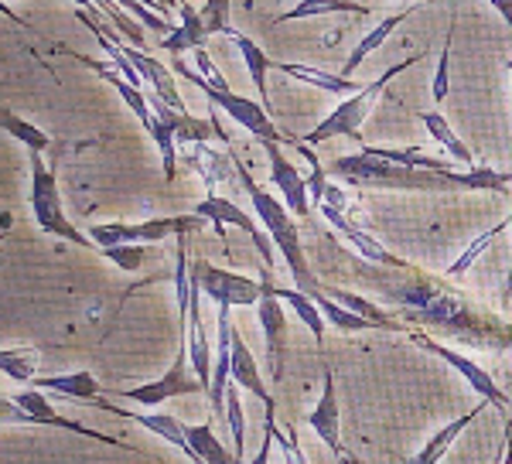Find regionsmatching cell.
<instances>
[{"mask_svg": "<svg viewBox=\"0 0 512 464\" xmlns=\"http://www.w3.org/2000/svg\"><path fill=\"white\" fill-rule=\"evenodd\" d=\"M140 4L151 7V11H158V0H140ZM158 14H161V11H158ZM161 18H164V14H161Z\"/></svg>", "mask_w": 512, "mask_h": 464, "instance_id": "obj_48", "label": "cell"}, {"mask_svg": "<svg viewBox=\"0 0 512 464\" xmlns=\"http://www.w3.org/2000/svg\"><path fill=\"white\" fill-rule=\"evenodd\" d=\"M35 389H45V393H62L69 396V400H82V403H96L99 393H103L106 386H99V379L93 372L79 369V372H55V376H38Z\"/></svg>", "mask_w": 512, "mask_h": 464, "instance_id": "obj_26", "label": "cell"}, {"mask_svg": "<svg viewBox=\"0 0 512 464\" xmlns=\"http://www.w3.org/2000/svg\"><path fill=\"white\" fill-rule=\"evenodd\" d=\"M274 430H270L267 424H263V447L256 451V458L250 464H270V451H274Z\"/></svg>", "mask_w": 512, "mask_h": 464, "instance_id": "obj_43", "label": "cell"}, {"mask_svg": "<svg viewBox=\"0 0 512 464\" xmlns=\"http://www.w3.org/2000/svg\"><path fill=\"white\" fill-rule=\"evenodd\" d=\"M198 11H202V21H205V31H209V35H229V31H233V24H229L233 0H205Z\"/></svg>", "mask_w": 512, "mask_h": 464, "instance_id": "obj_38", "label": "cell"}, {"mask_svg": "<svg viewBox=\"0 0 512 464\" xmlns=\"http://www.w3.org/2000/svg\"><path fill=\"white\" fill-rule=\"evenodd\" d=\"M188 342L181 338L175 359H171V369L164 372L161 379H154V383H144V386H134V389H117L113 396H120V400H130V403H140V406H161L164 400H175V396H198L205 393L209 396V389H205L202 379L195 376V372H188Z\"/></svg>", "mask_w": 512, "mask_h": 464, "instance_id": "obj_10", "label": "cell"}, {"mask_svg": "<svg viewBox=\"0 0 512 464\" xmlns=\"http://www.w3.org/2000/svg\"><path fill=\"white\" fill-rule=\"evenodd\" d=\"M410 342L420 345L424 352H431L434 359H444L448 366L458 372L461 379H465L468 386L478 393V400H489L495 410H506L509 403V396H506V389H502L499 383L492 379V372L489 369H482L475 359H468V355H461L458 348H451V345H444V342H437V338H431L427 331H410Z\"/></svg>", "mask_w": 512, "mask_h": 464, "instance_id": "obj_11", "label": "cell"}, {"mask_svg": "<svg viewBox=\"0 0 512 464\" xmlns=\"http://www.w3.org/2000/svg\"><path fill=\"white\" fill-rule=\"evenodd\" d=\"M229 161H233V168H236V174H239V181H243L246 195H250L253 212H256V219H260V226L267 229L270 243H274V246H277V253L284 256V263H287V270H291V277H294L297 290H304V294H311L315 301H321V297H325V287L318 284L315 273H311V267H308V256H304L301 232H297L294 215L287 212V205L280 202L277 195H270L267 188H263L260 181L253 178L250 168L243 164V157H239V154L233 151V147H229Z\"/></svg>", "mask_w": 512, "mask_h": 464, "instance_id": "obj_2", "label": "cell"}, {"mask_svg": "<svg viewBox=\"0 0 512 464\" xmlns=\"http://www.w3.org/2000/svg\"><path fill=\"white\" fill-rule=\"evenodd\" d=\"M178 14H181V21L175 24V31H171L168 38H161V48L171 58H178L185 52H198V48H205V41L212 38L209 31H205V21H202V11H198V7L181 0Z\"/></svg>", "mask_w": 512, "mask_h": 464, "instance_id": "obj_21", "label": "cell"}, {"mask_svg": "<svg viewBox=\"0 0 512 464\" xmlns=\"http://www.w3.org/2000/svg\"><path fill=\"white\" fill-rule=\"evenodd\" d=\"M127 48V55H130V62L140 69V76H144V82L151 86V93L154 96H161L164 103L171 106V110H181V113H188L185 110V103H181V96H178V86H175V79H171V72L164 69V65L158 62V58H151L144 52V48H134V45H123Z\"/></svg>", "mask_w": 512, "mask_h": 464, "instance_id": "obj_24", "label": "cell"}, {"mask_svg": "<svg viewBox=\"0 0 512 464\" xmlns=\"http://www.w3.org/2000/svg\"><path fill=\"white\" fill-rule=\"evenodd\" d=\"M31 161V215H35L38 229L45 236L65 239V243L76 246H93L89 232L76 229L69 222V215L62 209V195H59V178H55V168H48L45 157L38 151H28Z\"/></svg>", "mask_w": 512, "mask_h": 464, "instance_id": "obj_5", "label": "cell"}, {"mask_svg": "<svg viewBox=\"0 0 512 464\" xmlns=\"http://www.w3.org/2000/svg\"><path fill=\"white\" fill-rule=\"evenodd\" d=\"M509 229H512V212H509ZM509 297H512V267H509V277H506V287H502V301H509Z\"/></svg>", "mask_w": 512, "mask_h": 464, "instance_id": "obj_46", "label": "cell"}, {"mask_svg": "<svg viewBox=\"0 0 512 464\" xmlns=\"http://www.w3.org/2000/svg\"><path fill=\"white\" fill-rule=\"evenodd\" d=\"M171 65H175V72L181 79H188V82H195L198 89L205 93V99H209L216 110H222L229 116L233 123H239L243 130H250V134L260 140V144H294V140H287L280 130L274 127V120H270V113L263 110V103L260 99H246V96H236L233 89H216V86H209L202 76H198L195 69H188L181 58H171Z\"/></svg>", "mask_w": 512, "mask_h": 464, "instance_id": "obj_6", "label": "cell"}, {"mask_svg": "<svg viewBox=\"0 0 512 464\" xmlns=\"http://www.w3.org/2000/svg\"><path fill=\"white\" fill-rule=\"evenodd\" d=\"M229 38H233V45L239 48V55H243L246 69H250V79L256 86V99L263 103V110L274 113V106H270V86H267V72L274 69V58H270L267 52H263L260 45H256L253 38H246L243 31H229Z\"/></svg>", "mask_w": 512, "mask_h": 464, "instance_id": "obj_28", "label": "cell"}, {"mask_svg": "<svg viewBox=\"0 0 512 464\" xmlns=\"http://www.w3.org/2000/svg\"><path fill=\"white\" fill-rule=\"evenodd\" d=\"M451 45H454V18L448 24V38H444V48L437 55V72H434V82H431V93H434V103H444L448 99V82H451Z\"/></svg>", "mask_w": 512, "mask_h": 464, "instance_id": "obj_37", "label": "cell"}, {"mask_svg": "<svg viewBox=\"0 0 512 464\" xmlns=\"http://www.w3.org/2000/svg\"><path fill=\"white\" fill-rule=\"evenodd\" d=\"M420 58H427V55H410V58H403V62H396L393 69H386L379 79L366 82V86H362L359 93L349 96V99H342V103H338L335 110L328 113L325 120H321L318 127L311 130L308 137H301V140H308V144H325V140H335V137H349V140H359V144H362V123H366V116L373 113L376 99L383 96V89L390 86V82H393L396 76H400V72L414 69Z\"/></svg>", "mask_w": 512, "mask_h": 464, "instance_id": "obj_4", "label": "cell"}, {"mask_svg": "<svg viewBox=\"0 0 512 464\" xmlns=\"http://www.w3.org/2000/svg\"><path fill=\"white\" fill-rule=\"evenodd\" d=\"M506 458H502L499 464H512V420H509V424H506Z\"/></svg>", "mask_w": 512, "mask_h": 464, "instance_id": "obj_47", "label": "cell"}, {"mask_svg": "<svg viewBox=\"0 0 512 464\" xmlns=\"http://www.w3.org/2000/svg\"><path fill=\"white\" fill-rule=\"evenodd\" d=\"M321 14H359V18H366L369 7L355 4V0H301V4H294L291 11H284L280 18H274V24L301 21V18H321Z\"/></svg>", "mask_w": 512, "mask_h": 464, "instance_id": "obj_31", "label": "cell"}, {"mask_svg": "<svg viewBox=\"0 0 512 464\" xmlns=\"http://www.w3.org/2000/svg\"><path fill=\"white\" fill-rule=\"evenodd\" d=\"M117 4L123 7V11L130 14V18H137L140 24H144L147 31H161L164 38L175 31V21H168V18H161L158 11H151V7H144L140 0H117Z\"/></svg>", "mask_w": 512, "mask_h": 464, "instance_id": "obj_39", "label": "cell"}, {"mask_svg": "<svg viewBox=\"0 0 512 464\" xmlns=\"http://www.w3.org/2000/svg\"><path fill=\"white\" fill-rule=\"evenodd\" d=\"M0 410H4V424H24V427H59V430H69V434H79V437H89V441H99V444H113L120 447V451H130L134 454V447L127 441H117V437H106L99 434V430L79 424V420H69L62 417L59 410H55L52 403H48L45 389H24L18 396H4V403H0Z\"/></svg>", "mask_w": 512, "mask_h": 464, "instance_id": "obj_8", "label": "cell"}, {"mask_svg": "<svg viewBox=\"0 0 512 464\" xmlns=\"http://www.w3.org/2000/svg\"><path fill=\"white\" fill-rule=\"evenodd\" d=\"M178 7H181V0H158V11H161L168 21H171V14H175Z\"/></svg>", "mask_w": 512, "mask_h": 464, "instance_id": "obj_45", "label": "cell"}, {"mask_svg": "<svg viewBox=\"0 0 512 464\" xmlns=\"http://www.w3.org/2000/svg\"><path fill=\"white\" fill-rule=\"evenodd\" d=\"M263 151L270 157V181H274L280 202L287 205V212L294 219H308L311 215V192H308V178L294 168V161L284 154L280 144H263Z\"/></svg>", "mask_w": 512, "mask_h": 464, "instance_id": "obj_13", "label": "cell"}, {"mask_svg": "<svg viewBox=\"0 0 512 464\" xmlns=\"http://www.w3.org/2000/svg\"><path fill=\"white\" fill-rule=\"evenodd\" d=\"M216 376H212V389H209V403L212 413L226 410V396H229V383H233V338H236V325H233V308H219L216 318Z\"/></svg>", "mask_w": 512, "mask_h": 464, "instance_id": "obj_17", "label": "cell"}, {"mask_svg": "<svg viewBox=\"0 0 512 464\" xmlns=\"http://www.w3.org/2000/svg\"><path fill=\"white\" fill-rule=\"evenodd\" d=\"M489 406H492L489 400H478V403H475V406H472V410H468V413H461L458 420H451V424H444L441 430H437V434H431V437H427V444L420 447V451H417L414 458H410L407 464H441V458H444V454L451 451V447H454V441H458V437L465 434V430L472 427L475 420L482 417L485 410H489Z\"/></svg>", "mask_w": 512, "mask_h": 464, "instance_id": "obj_20", "label": "cell"}, {"mask_svg": "<svg viewBox=\"0 0 512 464\" xmlns=\"http://www.w3.org/2000/svg\"><path fill=\"white\" fill-rule=\"evenodd\" d=\"M99 253H103L110 263H117L123 273L140 270V263H144V256H147L144 246H110V250H99Z\"/></svg>", "mask_w": 512, "mask_h": 464, "instance_id": "obj_42", "label": "cell"}, {"mask_svg": "<svg viewBox=\"0 0 512 464\" xmlns=\"http://www.w3.org/2000/svg\"><path fill=\"white\" fill-rule=\"evenodd\" d=\"M99 410H106V413H117V417H127V420H137L144 430H151V434H158L161 441H168L171 447H178L181 454H185L192 464H202L198 461V454H195V447L192 441H188V427L181 424L178 417H171V413H130V410H120V406H113V403H106L103 396L96 400Z\"/></svg>", "mask_w": 512, "mask_h": 464, "instance_id": "obj_18", "label": "cell"}, {"mask_svg": "<svg viewBox=\"0 0 512 464\" xmlns=\"http://www.w3.org/2000/svg\"><path fill=\"white\" fill-rule=\"evenodd\" d=\"M417 120L427 127V134L434 137V144H441L444 151H448V154L454 157V161H461V164H468V168H475L472 151H468V147L458 140V134L451 130V123L444 120V113H434V110H427V113H424V110H420V113H417Z\"/></svg>", "mask_w": 512, "mask_h": 464, "instance_id": "obj_32", "label": "cell"}, {"mask_svg": "<svg viewBox=\"0 0 512 464\" xmlns=\"http://www.w3.org/2000/svg\"><path fill=\"white\" fill-rule=\"evenodd\" d=\"M328 174L352 188H400V192H454V171H417L393 164L386 157H376L362 147L359 154L335 157L328 164Z\"/></svg>", "mask_w": 512, "mask_h": 464, "instance_id": "obj_3", "label": "cell"}, {"mask_svg": "<svg viewBox=\"0 0 512 464\" xmlns=\"http://www.w3.org/2000/svg\"><path fill=\"white\" fill-rule=\"evenodd\" d=\"M325 294L332 297V301L338 304H345L349 311H355L359 318H366V321H373L376 328H383V331H407V325H403L396 314L390 311H383L379 304L373 301H366V297H359V294H352V290H342V287H325Z\"/></svg>", "mask_w": 512, "mask_h": 464, "instance_id": "obj_29", "label": "cell"}, {"mask_svg": "<svg viewBox=\"0 0 512 464\" xmlns=\"http://www.w3.org/2000/svg\"><path fill=\"white\" fill-rule=\"evenodd\" d=\"M277 72H284V76H291L297 82H304V86H315L321 93H332V96H342L349 99L359 93L366 82H355V79H345L338 76V72H321V69H311V65H294V62H274Z\"/></svg>", "mask_w": 512, "mask_h": 464, "instance_id": "obj_27", "label": "cell"}, {"mask_svg": "<svg viewBox=\"0 0 512 464\" xmlns=\"http://www.w3.org/2000/svg\"><path fill=\"white\" fill-rule=\"evenodd\" d=\"M79 62L82 65H89V69L96 72V76H103L106 82H110L113 89H117V96L123 99V103L134 110V116L140 120V127L144 130H151L154 127V110H151V96L144 93V89H137V86H130L127 79L120 76L113 65H103V62H96V58H86V55H79Z\"/></svg>", "mask_w": 512, "mask_h": 464, "instance_id": "obj_22", "label": "cell"}, {"mask_svg": "<svg viewBox=\"0 0 512 464\" xmlns=\"http://www.w3.org/2000/svg\"><path fill=\"white\" fill-rule=\"evenodd\" d=\"M321 215H325L328 226H332V229L338 232V236H342L345 243H349L352 250L359 253L366 263H373V267H390V270L410 267L407 260H400V256H393L390 250H386V246L379 243L376 236H369V232L362 229L359 222L349 219V212H338V209H332V205H321Z\"/></svg>", "mask_w": 512, "mask_h": 464, "instance_id": "obj_15", "label": "cell"}, {"mask_svg": "<svg viewBox=\"0 0 512 464\" xmlns=\"http://www.w3.org/2000/svg\"><path fill=\"white\" fill-rule=\"evenodd\" d=\"M188 441H192L198 461H202V464H243V461L236 458V451H229V447L219 441L216 430H212V424L188 427Z\"/></svg>", "mask_w": 512, "mask_h": 464, "instance_id": "obj_33", "label": "cell"}, {"mask_svg": "<svg viewBox=\"0 0 512 464\" xmlns=\"http://www.w3.org/2000/svg\"><path fill=\"white\" fill-rule=\"evenodd\" d=\"M454 185L468 188V192H492V195H506V188L512 185V171H495V168H468V171H454Z\"/></svg>", "mask_w": 512, "mask_h": 464, "instance_id": "obj_35", "label": "cell"}, {"mask_svg": "<svg viewBox=\"0 0 512 464\" xmlns=\"http://www.w3.org/2000/svg\"><path fill=\"white\" fill-rule=\"evenodd\" d=\"M0 120H4V130H7V134H11L14 140H21V144L28 147V151L45 154L48 147H52V137H48L45 130H38L35 123H28L24 116H18L14 110H4V116H0Z\"/></svg>", "mask_w": 512, "mask_h": 464, "instance_id": "obj_36", "label": "cell"}, {"mask_svg": "<svg viewBox=\"0 0 512 464\" xmlns=\"http://www.w3.org/2000/svg\"><path fill=\"white\" fill-rule=\"evenodd\" d=\"M274 297H277V301H284V304H291L297 321H304L311 335H315V342L325 345V314H321L315 297L304 294V290H297V287H277V284H274Z\"/></svg>", "mask_w": 512, "mask_h": 464, "instance_id": "obj_30", "label": "cell"}, {"mask_svg": "<svg viewBox=\"0 0 512 464\" xmlns=\"http://www.w3.org/2000/svg\"><path fill=\"white\" fill-rule=\"evenodd\" d=\"M393 4H410V7H414V4H420V0H393Z\"/></svg>", "mask_w": 512, "mask_h": 464, "instance_id": "obj_49", "label": "cell"}, {"mask_svg": "<svg viewBox=\"0 0 512 464\" xmlns=\"http://www.w3.org/2000/svg\"><path fill=\"white\" fill-rule=\"evenodd\" d=\"M509 86H512V79H509ZM509 171H512V151H509Z\"/></svg>", "mask_w": 512, "mask_h": 464, "instance_id": "obj_50", "label": "cell"}, {"mask_svg": "<svg viewBox=\"0 0 512 464\" xmlns=\"http://www.w3.org/2000/svg\"><path fill=\"white\" fill-rule=\"evenodd\" d=\"M4 4H14V0H4Z\"/></svg>", "mask_w": 512, "mask_h": 464, "instance_id": "obj_51", "label": "cell"}, {"mask_svg": "<svg viewBox=\"0 0 512 464\" xmlns=\"http://www.w3.org/2000/svg\"><path fill=\"white\" fill-rule=\"evenodd\" d=\"M270 430H274V441H277V447H280V454H284V461L287 464H311L308 458H304V451L297 447V441H294V434L291 430H280L277 427V413L274 410H267V420H263Z\"/></svg>", "mask_w": 512, "mask_h": 464, "instance_id": "obj_40", "label": "cell"}, {"mask_svg": "<svg viewBox=\"0 0 512 464\" xmlns=\"http://www.w3.org/2000/svg\"><path fill=\"white\" fill-rule=\"evenodd\" d=\"M233 383H239V386L246 389V393H253L256 400L267 406V410L277 413L274 393H270L267 383H263L260 369H256V359H253V352H250V345L243 342V335H239V331H236V338H233Z\"/></svg>", "mask_w": 512, "mask_h": 464, "instance_id": "obj_25", "label": "cell"}, {"mask_svg": "<svg viewBox=\"0 0 512 464\" xmlns=\"http://www.w3.org/2000/svg\"><path fill=\"white\" fill-rule=\"evenodd\" d=\"M308 424L321 437V441H325L328 451L335 454V461L345 458V447H342V410H338V393H335L332 369H325V389H321L318 406L308 413Z\"/></svg>", "mask_w": 512, "mask_h": 464, "instance_id": "obj_19", "label": "cell"}, {"mask_svg": "<svg viewBox=\"0 0 512 464\" xmlns=\"http://www.w3.org/2000/svg\"><path fill=\"white\" fill-rule=\"evenodd\" d=\"M256 318H260V328H263L270 376H274V383H280V376H284V359H287V318H284L280 301L274 297V280L270 277H263V301L256 304Z\"/></svg>", "mask_w": 512, "mask_h": 464, "instance_id": "obj_14", "label": "cell"}, {"mask_svg": "<svg viewBox=\"0 0 512 464\" xmlns=\"http://www.w3.org/2000/svg\"><path fill=\"white\" fill-rule=\"evenodd\" d=\"M202 287L192 280V290H188V321H185V342H188V359H192V372L205 383V389H212V345L209 335H205L202 325Z\"/></svg>", "mask_w": 512, "mask_h": 464, "instance_id": "obj_16", "label": "cell"}, {"mask_svg": "<svg viewBox=\"0 0 512 464\" xmlns=\"http://www.w3.org/2000/svg\"><path fill=\"white\" fill-rule=\"evenodd\" d=\"M195 215H202L205 222H216V232H219L222 243H226V232H222V226H239L256 243V250H260L263 263H270V267H274V250H277V246L267 243V236L260 232V226H256V222L250 219V212H243V205H236L233 198H226V195L202 198V202L195 205Z\"/></svg>", "mask_w": 512, "mask_h": 464, "instance_id": "obj_12", "label": "cell"}, {"mask_svg": "<svg viewBox=\"0 0 512 464\" xmlns=\"http://www.w3.org/2000/svg\"><path fill=\"white\" fill-rule=\"evenodd\" d=\"M366 280L383 301L393 304V314L407 328H431L434 335L478 348V352H512V321L458 290L451 277H434L410 263L403 270L373 267V277Z\"/></svg>", "mask_w": 512, "mask_h": 464, "instance_id": "obj_1", "label": "cell"}, {"mask_svg": "<svg viewBox=\"0 0 512 464\" xmlns=\"http://www.w3.org/2000/svg\"><path fill=\"white\" fill-rule=\"evenodd\" d=\"M38 348L31 345H18V348H0V369H4L7 379L14 383H35L38 379Z\"/></svg>", "mask_w": 512, "mask_h": 464, "instance_id": "obj_34", "label": "cell"}, {"mask_svg": "<svg viewBox=\"0 0 512 464\" xmlns=\"http://www.w3.org/2000/svg\"><path fill=\"white\" fill-rule=\"evenodd\" d=\"M417 11H420V4L407 7V11H396V14H390V18H383V21H379L376 28L369 31V35H362V38H359V45H355L352 52H349V58H345V65H342V72H338V76L355 79V72H359V65L366 62V58L373 55V52H379V45H383V41L390 38L393 31L400 28V24L410 18V14H417Z\"/></svg>", "mask_w": 512, "mask_h": 464, "instance_id": "obj_23", "label": "cell"}, {"mask_svg": "<svg viewBox=\"0 0 512 464\" xmlns=\"http://www.w3.org/2000/svg\"><path fill=\"white\" fill-rule=\"evenodd\" d=\"M202 226L205 219L195 212L161 215V219H144V222H93L89 226V239L96 243V250H110V246H147V243H164L168 236H188V232Z\"/></svg>", "mask_w": 512, "mask_h": 464, "instance_id": "obj_7", "label": "cell"}, {"mask_svg": "<svg viewBox=\"0 0 512 464\" xmlns=\"http://www.w3.org/2000/svg\"><path fill=\"white\" fill-rule=\"evenodd\" d=\"M454 4H461V0H454ZM485 4L495 7V11H499V18L512 28V0H485Z\"/></svg>", "mask_w": 512, "mask_h": 464, "instance_id": "obj_44", "label": "cell"}, {"mask_svg": "<svg viewBox=\"0 0 512 464\" xmlns=\"http://www.w3.org/2000/svg\"><path fill=\"white\" fill-rule=\"evenodd\" d=\"M226 417H229V427H233V441H236V458L243 461V444H246V420H243V403H239V393H236V386L229 389V396H226Z\"/></svg>", "mask_w": 512, "mask_h": 464, "instance_id": "obj_41", "label": "cell"}, {"mask_svg": "<svg viewBox=\"0 0 512 464\" xmlns=\"http://www.w3.org/2000/svg\"><path fill=\"white\" fill-rule=\"evenodd\" d=\"M192 280L219 308H256L263 301V280L222 270L209 260H192Z\"/></svg>", "mask_w": 512, "mask_h": 464, "instance_id": "obj_9", "label": "cell"}]
</instances>
